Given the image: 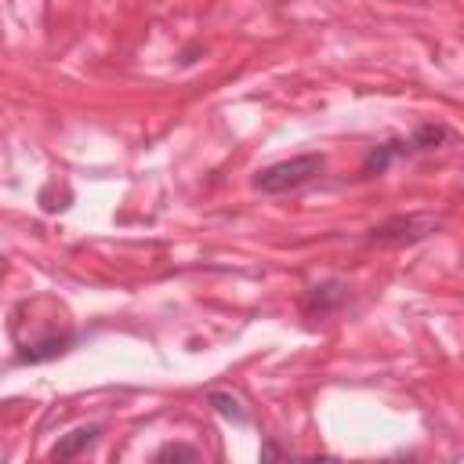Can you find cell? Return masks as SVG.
<instances>
[{
	"label": "cell",
	"instance_id": "8",
	"mask_svg": "<svg viewBox=\"0 0 464 464\" xmlns=\"http://www.w3.org/2000/svg\"><path fill=\"white\" fill-rule=\"evenodd\" d=\"M279 453H283V450H279V446H272V442H265V446H261V457H279Z\"/></svg>",
	"mask_w": 464,
	"mask_h": 464
},
{
	"label": "cell",
	"instance_id": "4",
	"mask_svg": "<svg viewBox=\"0 0 464 464\" xmlns=\"http://www.w3.org/2000/svg\"><path fill=\"white\" fill-rule=\"evenodd\" d=\"M344 297H348V286H344L341 279H326V283H315V286L308 290L304 308H308V312H330V308H337Z\"/></svg>",
	"mask_w": 464,
	"mask_h": 464
},
{
	"label": "cell",
	"instance_id": "1",
	"mask_svg": "<svg viewBox=\"0 0 464 464\" xmlns=\"http://www.w3.org/2000/svg\"><path fill=\"white\" fill-rule=\"evenodd\" d=\"M323 167H326V160L319 152H304V156H294V160H283V163H272V167L257 170L254 174V188L268 192V196L290 192V188H301V185L315 181L323 174Z\"/></svg>",
	"mask_w": 464,
	"mask_h": 464
},
{
	"label": "cell",
	"instance_id": "2",
	"mask_svg": "<svg viewBox=\"0 0 464 464\" xmlns=\"http://www.w3.org/2000/svg\"><path fill=\"white\" fill-rule=\"evenodd\" d=\"M439 225H442V218L424 214V210H420V214H395V218L373 225V228L366 232V243H373V246H402V243L428 239Z\"/></svg>",
	"mask_w": 464,
	"mask_h": 464
},
{
	"label": "cell",
	"instance_id": "5",
	"mask_svg": "<svg viewBox=\"0 0 464 464\" xmlns=\"http://www.w3.org/2000/svg\"><path fill=\"white\" fill-rule=\"evenodd\" d=\"M210 406H214L221 417L236 420V424H246V420H250V413L243 410V402H239L236 395H228V392H210Z\"/></svg>",
	"mask_w": 464,
	"mask_h": 464
},
{
	"label": "cell",
	"instance_id": "6",
	"mask_svg": "<svg viewBox=\"0 0 464 464\" xmlns=\"http://www.w3.org/2000/svg\"><path fill=\"white\" fill-rule=\"evenodd\" d=\"M65 344H69V337H51V341H44V344H36V348H25L18 359H22V362H44V359L65 352Z\"/></svg>",
	"mask_w": 464,
	"mask_h": 464
},
{
	"label": "cell",
	"instance_id": "7",
	"mask_svg": "<svg viewBox=\"0 0 464 464\" xmlns=\"http://www.w3.org/2000/svg\"><path fill=\"white\" fill-rule=\"evenodd\" d=\"M156 460H199V450L181 446V442H170V446L156 450Z\"/></svg>",
	"mask_w": 464,
	"mask_h": 464
},
{
	"label": "cell",
	"instance_id": "3",
	"mask_svg": "<svg viewBox=\"0 0 464 464\" xmlns=\"http://www.w3.org/2000/svg\"><path fill=\"white\" fill-rule=\"evenodd\" d=\"M98 435H102V424H83V428H72L69 435H62V439H58V446L51 450V457H54V460L80 457L83 450H91V446L98 442Z\"/></svg>",
	"mask_w": 464,
	"mask_h": 464
}]
</instances>
